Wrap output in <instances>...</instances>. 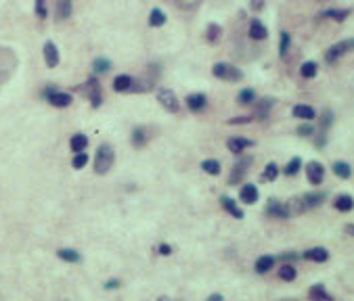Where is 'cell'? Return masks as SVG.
Here are the masks:
<instances>
[{
	"label": "cell",
	"instance_id": "obj_4",
	"mask_svg": "<svg viewBox=\"0 0 354 301\" xmlns=\"http://www.w3.org/2000/svg\"><path fill=\"white\" fill-rule=\"evenodd\" d=\"M251 163H254V157L251 155H245L243 159H239L237 163H235L233 172H231V178H229L231 186H237L239 182H243V178H245V174H247V169H249Z\"/></svg>",
	"mask_w": 354,
	"mask_h": 301
},
{
	"label": "cell",
	"instance_id": "obj_32",
	"mask_svg": "<svg viewBox=\"0 0 354 301\" xmlns=\"http://www.w3.org/2000/svg\"><path fill=\"white\" fill-rule=\"evenodd\" d=\"M277 176H279V167L277 163H271L264 167V174H262V182H272V180H277Z\"/></svg>",
	"mask_w": 354,
	"mask_h": 301
},
{
	"label": "cell",
	"instance_id": "obj_51",
	"mask_svg": "<svg viewBox=\"0 0 354 301\" xmlns=\"http://www.w3.org/2000/svg\"><path fill=\"white\" fill-rule=\"evenodd\" d=\"M65 301H67V299H65Z\"/></svg>",
	"mask_w": 354,
	"mask_h": 301
},
{
	"label": "cell",
	"instance_id": "obj_24",
	"mask_svg": "<svg viewBox=\"0 0 354 301\" xmlns=\"http://www.w3.org/2000/svg\"><path fill=\"white\" fill-rule=\"evenodd\" d=\"M274 261H277V257H272V255H262L260 259L256 261V272L258 274H266L269 270L274 266Z\"/></svg>",
	"mask_w": 354,
	"mask_h": 301
},
{
	"label": "cell",
	"instance_id": "obj_39",
	"mask_svg": "<svg viewBox=\"0 0 354 301\" xmlns=\"http://www.w3.org/2000/svg\"><path fill=\"white\" fill-rule=\"evenodd\" d=\"M220 34H222V27L218 25V23H210L208 25V34H206V38L210 42H216L218 38H220Z\"/></svg>",
	"mask_w": 354,
	"mask_h": 301
},
{
	"label": "cell",
	"instance_id": "obj_46",
	"mask_svg": "<svg viewBox=\"0 0 354 301\" xmlns=\"http://www.w3.org/2000/svg\"><path fill=\"white\" fill-rule=\"evenodd\" d=\"M279 259H285V261H296V259H298V253H283V255H279Z\"/></svg>",
	"mask_w": 354,
	"mask_h": 301
},
{
	"label": "cell",
	"instance_id": "obj_36",
	"mask_svg": "<svg viewBox=\"0 0 354 301\" xmlns=\"http://www.w3.org/2000/svg\"><path fill=\"white\" fill-rule=\"evenodd\" d=\"M289 44H292V36H289V32H281V44H279V55H281L283 59L287 57Z\"/></svg>",
	"mask_w": 354,
	"mask_h": 301
},
{
	"label": "cell",
	"instance_id": "obj_34",
	"mask_svg": "<svg viewBox=\"0 0 354 301\" xmlns=\"http://www.w3.org/2000/svg\"><path fill=\"white\" fill-rule=\"evenodd\" d=\"M300 73H302V78H314L317 75V63L314 61H306V63H302V67H300Z\"/></svg>",
	"mask_w": 354,
	"mask_h": 301
},
{
	"label": "cell",
	"instance_id": "obj_6",
	"mask_svg": "<svg viewBox=\"0 0 354 301\" xmlns=\"http://www.w3.org/2000/svg\"><path fill=\"white\" fill-rule=\"evenodd\" d=\"M78 90H80V92H86V94H88L92 107H101V103H103V94H101V86H99L97 78H90L86 84H82V86L78 88Z\"/></svg>",
	"mask_w": 354,
	"mask_h": 301
},
{
	"label": "cell",
	"instance_id": "obj_5",
	"mask_svg": "<svg viewBox=\"0 0 354 301\" xmlns=\"http://www.w3.org/2000/svg\"><path fill=\"white\" fill-rule=\"evenodd\" d=\"M350 50H354V38H348V40H342V42L333 44L331 48L325 52V61L327 63H335L342 55H346V52H350Z\"/></svg>",
	"mask_w": 354,
	"mask_h": 301
},
{
	"label": "cell",
	"instance_id": "obj_47",
	"mask_svg": "<svg viewBox=\"0 0 354 301\" xmlns=\"http://www.w3.org/2000/svg\"><path fill=\"white\" fill-rule=\"evenodd\" d=\"M117 287H120V280H115V278H111V280L105 282V289H107V291H109V289H117Z\"/></svg>",
	"mask_w": 354,
	"mask_h": 301
},
{
	"label": "cell",
	"instance_id": "obj_37",
	"mask_svg": "<svg viewBox=\"0 0 354 301\" xmlns=\"http://www.w3.org/2000/svg\"><path fill=\"white\" fill-rule=\"evenodd\" d=\"M300 167H302V159H300V157H294V159L285 165V169H283V172H285V176H296L298 172H300Z\"/></svg>",
	"mask_w": 354,
	"mask_h": 301
},
{
	"label": "cell",
	"instance_id": "obj_38",
	"mask_svg": "<svg viewBox=\"0 0 354 301\" xmlns=\"http://www.w3.org/2000/svg\"><path fill=\"white\" fill-rule=\"evenodd\" d=\"M107 69H111V61L109 59H94V63H92V71L94 73H103V71H107Z\"/></svg>",
	"mask_w": 354,
	"mask_h": 301
},
{
	"label": "cell",
	"instance_id": "obj_25",
	"mask_svg": "<svg viewBox=\"0 0 354 301\" xmlns=\"http://www.w3.org/2000/svg\"><path fill=\"white\" fill-rule=\"evenodd\" d=\"M348 15H350V9H327V11L321 13V17H327V19H333V21H344Z\"/></svg>",
	"mask_w": 354,
	"mask_h": 301
},
{
	"label": "cell",
	"instance_id": "obj_7",
	"mask_svg": "<svg viewBox=\"0 0 354 301\" xmlns=\"http://www.w3.org/2000/svg\"><path fill=\"white\" fill-rule=\"evenodd\" d=\"M157 100H160V105L168 113H178V109H180V103H178L176 94L172 90H168V88H162L160 92H157Z\"/></svg>",
	"mask_w": 354,
	"mask_h": 301
},
{
	"label": "cell",
	"instance_id": "obj_29",
	"mask_svg": "<svg viewBox=\"0 0 354 301\" xmlns=\"http://www.w3.org/2000/svg\"><path fill=\"white\" fill-rule=\"evenodd\" d=\"M57 255L63 259V261H69V264H78L82 257H80V253L74 251V249H59L57 251Z\"/></svg>",
	"mask_w": 354,
	"mask_h": 301
},
{
	"label": "cell",
	"instance_id": "obj_30",
	"mask_svg": "<svg viewBox=\"0 0 354 301\" xmlns=\"http://www.w3.org/2000/svg\"><path fill=\"white\" fill-rule=\"evenodd\" d=\"M256 100V92L251 88H243L239 94H237V103L239 105H251Z\"/></svg>",
	"mask_w": 354,
	"mask_h": 301
},
{
	"label": "cell",
	"instance_id": "obj_23",
	"mask_svg": "<svg viewBox=\"0 0 354 301\" xmlns=\"http://www.w3.org/2000/svg\"><path fill=\"white\" fill-rule=\"evenodd\" d=\"M69 146H72L74 153H84L86 146H88V138H86L84 134H74L72 140H69Z\"/></svg>",
	"mask_w": 354,
	"mask_h": 301
},
{
	"label": "cell",
	"instance_id": "obj_16",
	"mask_svg": "<svg viewBox=\"0 0 354 301\" xmlns=\"http://www.w3.org/2000/svg\"><path fill=\"white\" fill-rule=\"evenodd\" d=\"M187 105H189V109H191V111H203L208 107V96L201 94V92H197V94H191L187 98Z\"/></svg>",
	"mask_w": 354,
	"mask_h": 301
},
{
	"label": "cell",
	"instance_id": "obj_18",
	"mask_svg": "<svg viewBox=\"0 0 354 301\" xmlns=\"http://www.w3.org/2000/svg\"><path fill=\"white\" fill-rule=\"evenodd\" d=\"M304 257L310 259V261H317V264H323V261L329 259V251L325 247H314V249H308L304 253Z\"/></svg>",
	"mask_w": 354,
	"mask_h": 301
},
{
	"label": "cell",
	"instance_id": "obj_14",
	"mask_svg": "<svg viewBox=\"0 0 354 301\" xmlns=\"http://www.w3.org/2000/svg\"><path fill=\"white\" fill-rule=\"evenodd\" d=\"M272 105H274V100H272V98H262L260 103L256 105V113L251 115V117H256V119L264 121L266 117H269V113H271V109H272Z\"/></svg>",
	"mask_w": 354,
	"mask_h": 301
},
{
	"label": "cell",
	"instance_id": "obj_13",
	"mask_svg": "<svg viewBox=\"0 0 354 301\" xmlns=\"http://www.w3.org/2000/svg\"><path fill=\"white\" fill-rule=\"evenodd\" d=\"M44 61H46V65L49 67H57L59 65V50H57V46H54L51 40L44 44Z\"/></svg>",
	"mask_w": 354,
	"mask_h": 301
},
{
	"label": "cell",
	"instance_id": "obj_11",
	"mask_svg": "<svg viewBox=\"0 0 354 301\" xmlns=\"http://www.w3.org/2000/svg\"><path fill=\"white\" fill-rule=\"evenodd\" d=\"M226 146H229V151L235 153V155H239L249 146H254V140H249V138H239V136H233L226 140Z\"/></svg>",
	"mask_w": 354,
	"mask_h": 301
},
{
	"label": "cell",
	"instance_id": "obj_3",
	"mask_svg": "<svg viewBox=\"0 0 354 301\" xmlns=\"http://www.w3.org/2000/svg\"><path fill=\"white\" fill-rule=\"evenodd\" d=\"M212 71L218 80H224V82H241L243 80V73L239 67H235L231 63H216L212 67Z\"/></svg>",
	"mask_w": 354,
	"mask_h": 301
},
{
	"label": "cell",
	"instance_id": "obj_33",
	"mask_svg": "<svg viewBox=\"0 0 354 301\" xmlns=\"http://www.w3.org/2000/svg\"><path fill=\"white\" fill-rule=\"evenodd\" d=\"M296 276H298V272H296L294 264H285L283 268H279V278L281 280H294Z\"/></svg>",
	"mask_w": 354,
	"mask_h": 301
},
{
	"label": "cell",
	"instance_id": "obj_2",
	"mask_svg": "<svg viewBox=\"0 0 354 301\" xmlns=\"http://www.w3.org/2000/svg\"><path fill=\"white\" fill-rule=\"evenodd\" d=\"M42 96L49 100V103L53 107H59V109H63V107H69L72 105V94H67V92H61L54 84H49V86H44L42 88Z\"/></svg>",
	"mask_w": 354,
	"mask_h": 301
},
{
	"label": "cell",
	"instance_id": "obj_35",
	"mask_svg": "<svg viewBox=\"0 0 354 301\" xmlns=\"http://www.w3.org/2000/svg\"><path fill=\"white\" fill-rule=\"evenodd\" d=\"M201 169H203V172H206V174L218 176V174H220V163H218L216 159H206V161H203V163H201Z\"/></svg>",
	"mask_w": 354,
	"mask_h": 301
},
{
	"label": "cell",
	"instance_id": "obj_40",
	"mask_svg": "<svg viewBox=\"0 0 354 301\" xmlns=\"http://www.w3.org/2000/svg\"><path fill=\"white\" fill-rule=\"evenodd\" d=\"M319 121H321V132H323V134H327V128L331 126V121H333V113L329 111V109H325V111H323V115H321V119H319Z\"/></svg>",
	"mask_w": 354,
	"mask_h": 301
},
{
	"label": "cell",
	"instance_id": "obj_21",
	"mask_svg": "<svg viewBox=\"0 0 354 301\" xmlns=\"http://www.w3.org/2000/svg\"><path fill=\"white\" fill-rule=\"evenodd\" d=\"M333 207L337 211H350L354 207V199L350 195H337L333 201Z\"/></svg>",
	"mask_w": 354,
	"mask_h": 301
},
{
	"label": "cell",
	"instance_id": "obj_1",
	"mask_svg": "<svg viewBox=\"0 0 354 301\" xmlns=\"http://www.w3.org/2000/svg\"><path fill=\"white\" fill-rule=\"evenodd\" d=\"M113 161H115V153L109 144H101L97 155H94V172L97 174H107L109 169L113 167Z\"/></svg>",
	"mask_w": 354,
	"mask_h": 301
},
{
	"label": "cell",
	"instance_id": "obj_27",
	"mask_svg": "<svg viewBox=\"0 0 354 301\" xmlns=\"http://www.w3.org/2000/svg\"><path fill=\"white\" fill-rule=\"evenodd\" d=\"M57 17L59 19L72 17V0H57Z\"/></svg>",
	"mask_w": 354,
	"mask_h": 301
},
{
	"label": "cell",
	"instance_id": "obj_45",
	"mask_svg": "<svg viewBox=\"0 0 354 301\" xmlns=\"http://www.w3.org/2000/svg\"><path fill=\"white\" fill-rule=\"evenodd\" d=\"M157 253H160V255H170V253H172V247L166 245V243H162L160 247H157Z\"/></svg>",
	"mask_w": 354,
	"mask_h": 301
},
{
	"label": "cell",
	"instance_id": "obj_9",
	"mask_svg": "<svg viewBox=\"0 0 354 301\" xmlns=\"http://www.w3.org/2000/svg\"><path fill=\"white\" fill-rule=\"evenodd\" d=\"M327 199V195L323 190H317V192H306V195L300 197L302 201V205H304V211H308V209H314V207H319V205H323V201Z\"/></svg>",
	"mask_w": 354,
	"mask_h": 301
},
{
	"label": "cell",
	"instance_id": "obj_15",
	"mask_svg": "<svg viewBox=\"0 0 354 301\" xmlns=\"http://www.w3.org/2000/svg\"><path fill=\"white\" fill-rule=\"evenodd\" d=\"M266 36H269V29H266V25L260 19H254L249 23V38H254V40H264Z\"/></svg>",
	"mask_w": 354,
	"mask_h": 301
},
{
	"label": "cell",
	"instance_id": "obj_26",
	"mask_svg": "<svg viewBox=\"0 0 354 301\" xmlns=\"http://www.w3.org/2000/svg\"><path fill=\"white\" fill-rule=\"evenodd\" d=\"M333 174L337 176V178L348 180L352 176V169H350V165L346 163V161H335V163H333Z\"/></svg>",
	"mask_w": 354,
	"mask_h": 301
},
{
	"label": "cell",
	"instance_id": "obj_31",
	"mask_svg": "<svg viewBox=\"0 0 354 301\" xmlns=\"http://www.w3.org/2000/svg\"><path fill=\"white\" fill-rule=\"evenodd\" d=\"M163 23H166V15H163V11L153 9L151 15H149V25H151V27H160V25H163Z\"/></svg>",
	"mask_w": 354,
	"mask_h": 301
},
{
	"label": "cell",
	"instance_id": "obj_20",
	"mask_svg": "<svg viewBox=\"0 0 354 301\" xmlns=\"http://www.w3.org/2000/svg\"><path fill=\"white\" fill-rule=\"evenodd\" d=\"M294 117H300V119H304V121H310V119L317 117V111H314L310 105H296V107H294Z\"/></svg>",
	"mask_w": 354,
	"mask_h": 301
},
{
	"label": "cell",
	"instance_id": "obj_42",
	"mask_svg": "<svg viewBox=\"0 0 354 301\" xmlns=\"http://www.w3.org/2000/svg\"><path fill=\"white\" fill-rule=\"evenodd\" d=\"M296 132H298V136H314V126L312 123H302Z\"/></svg>",
	"mask_w": 354,
	"mask_h": 301
},
{
	"label": "cell",
	"instance_id": "obj_8",
	"mask_svg": "<svg viewBox=\"0 0 354 301\" xmlns=\"http://www.w3.org/2000/svg\"><path fill=\"white\" fill-rule=\"evenodd\" d=\"M266 213H269L271 218H279V220L292 218L289 205L283 203V201H277V199H271V201H269V205H266Z\"/></svg>",
	"mask_w": 354,
	"mask_h": 301
},
{
	"label": "cell",
	"instance_id": "obj_17",
	"mask_svg": "<svg viewBox=\"0 0 354 301\" xmlns=\"http://www.w3.org/2000/svg\"><path fill=\"white\" fill-rule=\"evenodd\" d=\"M239 197H241L243 203L254 205L258 201V188L254 186V184H243V188L239 190Z\"/></svg>",
	"mask_w": 354,
	"mask_h": 301
},
{
	"label": "cell",
	"instance_id": "obj_19",
	"mask_svg": "<svg viewBox=\"0 0 354 301\" xmlns=\"http://www.w3.org/2000/svg\"><path fill=\"white\" fill-rule=\"evenodd\" d=\"M308 297H310V301H333V297L329 295L323 284H314V287H310Z\"/></svg>",
	"mask_w": 354,
	"mask_h": 301
},
{
	"label": "cell",
	"instance_id": "obj_49",
	"mask_svg": "<svg viewBox=\"0 0 354 301\" xmlns=\"http://www.w3.org/2000/svg\"><path fill=\"white\" fill-rule=\"evenodd\" d=\"M206 301H222V295H218V293H214V295H210Z\"/></svg>",
	"mask_w": 354,
	"mask_h": 301
},
{
	"label": "cell",
	"instance_id": "obj_44",
	"mask_svg": "<svg viewBox=\"0 0 354 301\" xmlns=\"http://www.w3.org/2000/svg\"><path fill=\"white\" fill-rule=\"evenodd\" d=\"M251 119H254L251 115H241V117H231L229 123H231V126H239V123H249Z\"/></svg>",
	"mask_w": 354,
	"mask_h": 301
},
{
	"label": "cell",
	"instance_id": "obj_41",
	"mask_svg": "<svg viewBox=\"0 0 354 301\" xmlns=\"http://www.w3.org/2000/svg\"><path fill=\"white\" fill-rule=\"evenodd\" d=\"M72 163H74V167H76V169H82L86 163H88V155H86V153H76Z\"/></svg>",
	"mask_w": 354,
	"mask_h": 301
},
{
	"label": "cell",
	"instance_id": "obj_28",
	"mask_svg": "<svg viewBox=\"0 0 354 301\" xmlns=\"http://www.w3.org/2000/svg\"><path fill=\"white\" fill-rule=\"evenodd\" d=\"M147 142V130L145 128H135L132 130V144L136 146V149H140V146H143Z\"/></svg>",
	"mask_w": 354,
	"mask_h": 301
},
{
	"label": "cell",
	"instance_id": "obj_43",
	"mask_svg": "<svg viewBox=\"0 0 354 301\" xmlns=\"http://www.w3.org/2000/svg\"><path fill=\"white\" fill-rule=\"evenodd\" d=\"M36 15L40 19H46V15H49V11H46V0H36Z\"/></svg>",
	"mask_w": 354,
	"mask_h": 301
},
{
	"label": "cell",
	"instance_id": "obj_48",
	"mask_svg": "<svg viewBox=\"0 0 354 301\" xmlns=\"http://www.w3.org/2000/svg\"><path fill=\"white\" fill-rule=\"evenodd\" d=\"M251 9H254V11L264 9V0H251Z\"/></svg>",
	"mask_w": 354,
	"mask_h": 301
},
{
	"label": "cell",
	"instance_id": "obj_50",
	"mask_svg": "<svg viewBox=\"0 0 354 301\" xmlns=\"http://www.w3.org/2000/svg\"><path fill=\"white\" fill-rule=\"evenodd\" d=\"M346 232L354 236V224H348V226H346Z\"/></svg>",
	"mask_w": 354,
	"mask_h": 301
},
{
	"label": "cell",
	"instance_id": "obj_12",
	"mask_svg": "<svg viewBox=\"0 0 354 301\" xmlns=\"http://www.w3.org/2000/svg\"><path fill=\"white\" fill-rule=\"evenodd\" d=\"M132 86H135V78L132 75H117V78H113V90L115 92H130Z\"/></svg>",
	"mask_w": 354,
	"mask_h": 301
},
{
	"label": "cell",
	"instance_id": "obj_22",
	"mask_svg": "<svg viewBox=\"0 0 354 301\" xmlns=\"http://www.w3.org/2000/svg\"><path fill=\"white\" fill-rule=\"evenodd\" d=\"M220 203H222V207H224V209L233 215V218H237V220H241V218H243V211L239 209L237 203H235V201H233L231 197H222V199H220Z\"/></svg>",
	"mask_w": 354,
	"mask_h": 301
},
{
	"label": "cell",
	"instance_id": "obj_10",
	"mask_svg": "<svg viewBox=\"0 0 354 301\" xmlns=\"http://www.w3.org/2000/svg\"><path fill=\"white\" fill-rule=\"evenodd\" d=\"M306 176H308L310 184H321V182H323V178H325L323 163H319V161H310L308 167H306Z\"/></svg>",
	"mask_w": 354,
	"mask_h": 301
}]
</instances>
